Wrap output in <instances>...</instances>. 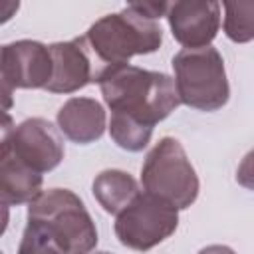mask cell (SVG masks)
<instances>
[{"mask_svg":"<svg viewBox=\"0 0 254 254\" xmlns=\"http://www.w3.org/2000/svg\"><path fill=\"white\" fill-rule=\"evenodd\" d=\"M179 224V214L167 200L143 192L123 212L117 214L115 234L131 250L145 252L169 238Z\"/></svg>","mask_w":254,"mask_h":254,"instance_id":"8992f818","label":"cell"},{"mask_svg":"<svg viewBox=\"0 0 254 254\" xmlns=\"http://www.w3.org/2000/svg\"><path fill=\"white\" fill-rule=\"evenodd\" d=\"M93 254H109V252H93Z\"/></svg>","mask_w":254,"mask_h":254,"instance_id":"ffe728a7","label":"cell"},{"mask_svg":"<svg viewBox=\"0 0 254 254\" xmlns=\"http://www.w3.org/2000/svg\"><path fill=\"white\" fill-rule=\"evenodd\" d=\"M93 196L109 214L123 212L141 192L137 187V181L119 169H107L101 171L93 181Z\"/></svg>","mask_w":254,"mask_h":254,"instance_id":"4fadbf2b","label":"cell"},{"mask_svg":"<svg viewBox=\"0 0 254 254\" xmlns=\"http://www.w3.org/2000/svg\"><path fill=\"white\" fill-rule=\"evenodd\" d=\"M0 71L2 91L8 109L12 89H46V85L50 83L54 71L50 46H44L34 40H18L2 46Z\"/></svg>","mask_w":254,"mask_h":254,"instance_id":"52a82bcc","label":"cell"},{"mask_svg":"<svg viewBox=\"0 0 254 254\" xmlns=\"http://www.w3.org/2000/svg\"><path fill=\"white\" fill-rule=\"evenodd\" d=\"M85 40L101 62L115 65L127 64L133 56L157 52L163 32L155 20L145 18L127 4L121 12L99 18L87 30Z\"/></svg>","mask_w":254,"mask_h":254,"instance_id":"3957f363","label":"cell"},{"mask_svg":"<svg viewBox=\"0 0 254 254\" xmlns=\"http://www.w3.org/2000/svg\"><path fill=\"white\" fill-rule=\"evenodd\" d=\"M42 192V173L20 161L8 147L0 149V198L4 206L32 202Z\"/></svg>","mask_w":254,"mask_h":254,"instance_id":"7c38bea8","label":"cell"},{"mask_svg":"<svg viewBox=\"0 0 254 254\" xmlns=\"http://www.w3.org/2000/svg\"><path fill=\"white\" fill-rule=\"evenodd\" d=\"M145 192L155 194L177 210L190 206L198 196V177L183 145L173 137H163L145 157L141 169Z\"/></svg>","mask_w":254,"mask_h":254,"instance_id":"5b68a950","label":"cell"},{"mask_svg":"<svg viewBox=\"0 0 254 254\" xmlns=\"http://www.w3.org/2000/svg\"><path fill=\"white\" fill-rule=\"evenodd\" d=\"M173 38L185 50L206 48L220 28L218 2H173L167 12Z\"/></svg>","mask_w":254,"mask_h":254,"instance_id":"9c48e42d","label":"cell"},{"mask_svg":"<svg viewBox=\"0 0 254 254\" xmlns=\"http://www.w3.org/2000/svg\"><path fill=\"white\" fill-rule=\"evenodd\" d=\"M198 254H236V252L228 246H222V244H210V246L202 248Z\"/></svg>","mask_w":254,"mask_h":254,"instance_id":"d6986e66","label":"cell"},{"mask_svg":"<svg viewBox=\"0 0 254 254\" xmlns=\"http://www.w3.org/2000/svg\"><path fill=\"white\" fill-rule=\"evenodd\" d=\"M109 135L121 149L135 153V151H143L147 147V143L151 141V135H153V127H147L131 117L111 113Z\"/></svg>","mask_w":254,"mask_h":254,"instance_id":"5bb4252c","label":"cell"},{"mask_svg":"<svg viewBox=\"0 0 254 254\" xmlns=\"http://www.w3.org/2000/svg\"><path fill=\"white\" fill-rule=\"evenodd\" d=\"M18 254H67V252L44 228L28 222L18 246Z\"/></svg>","mask_w":254,"mask_h":254,"instance_id":"2e32d148","label":"cell"},{"mask_svg":"<svg viewBox=\"0 0 254 254\" xmlns=\"http://www.w3.org/2000/svg\"><path fill=\"white\" fill-rule=\"evenodd\" d=\"M236 181H238V185H242L244 189L254 190V149L248 151V153L244 155V159L240 161L238 171H236Z\"/></svg>","mask_w":254,"mask_h":254,"instance_id":"e0dca14e","label":"cell"},{"mask_svg":"<svg viewBox=\"0 0 254 254\" xmlns=\"http://www.w3.org/2000/svg\"><path fill=\"white\" fill-rule=\"evenodd\" d=\"M28 222L44 228L67 254H91L97 244L91 214L67 189L42 190L28 204Z\"/></svg>","mask_w":254,"mask_h":254,"instance_id":"7a4b0ae2","label":"cell"},{"mask_svg":"<svg viewBox=\"0 0 254 254\" xmlns=\"http://www.w3.org/2000/svg\"><path fill=\"white\" fill-rule=\"evenodd\" d=\"M85 42V38H73L69 42H56L50 46L54 71L50 83L46 85L48 91L73 93L85 87L89 81H95Z\"/></svg>","mask_w":254,"mask_h":254,"instance_id":"30bf717a","label":"cell"},{"mask_svg":"<svg viewBox=\"0 0 254 254\" xmlns=\"http://www.w3.org/2000/svg\"><path fill=\"white\" fill-rule=\"evenodd\" d=\"M224 34L236 44L254 40V0L224 2Z\"/></svg>","mask_w":254,"mask_h":254,"instance_id":"9a60e30c","label":"cell"},{"mask_svg":"<svg viewBox=\"0 0 254 254\" xmlns=\"http://www.w3.org/2000/svg\"><path fill=\"white\" fill-rule=\"evenodd\" d=\"M58 127L73 143H93L105 131V109L91 97H71L58 111Z\"/></svg>","mask_w":254,"mask_h":254,"instance_id":"8fae6325","label":"cell"},{"mask_svg":"<svg viewBox=\"0 0 254 254\" xmlns=\"http://www.w3.org/2000/svg\"><path fill=\"white\" fill-rule=\"evenodd\" d=\"M95 81L111 113L131 117L147 127L163 121L181 105L175 79L163 71L115 64L95 73Z\"/></svg>","mask_w":254,"mask_h":254,"instance_id":"6da1fadb","label":"cell"},{"mask_svg":"<svg viewBox=\"0 0 254 254\" xmlns=\"http://www.w3.org/2000/svg\"><path fill=\"white\" fill-rule=\"evenodd\" d=\"M2 145L38 173L56 169L65 153L60 131L42 117L26 119L18 127H10V119L6 117Z\"/></svg>","mask_w":254,"mask_h":254,"instance_id":"ba28073f","label":"cell"},{"mask_svg":"<svg viewBox=\"0 0 254 254\" xmlns=\"http://www.w3.org/2000/svg\"><path fill=\"white\" fill-rule=\"evenodd\" d=\"M133 10H137L139 14H143L145 18H151V20H157L161 16H167L169 12V6L167 2H133L129 4Z\"/></svg>","mask_w":254,"mask_h":254,"instance_id":"ac0fdd59","label":"cell"},{"mask_svg":"<svg viewBox=\"0 0 254 254\" xmlns=\"http://www.w3.org/2000/svg\"><path fill=\"white\" fill-rule=\"evenodd\" d=\"M173 69L181 103L200 111H216L228 101L224 60L216 48L181 50L173 58Z\"/></svg>","mask_w":254,"mask_h":254,"instance_id":"277c9868","label":"cell"}]
</instances>
